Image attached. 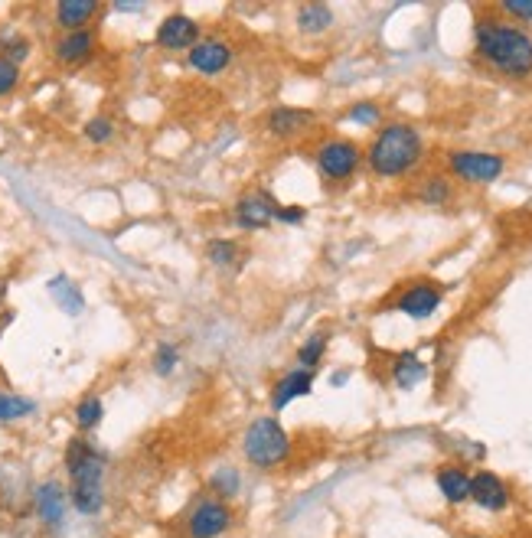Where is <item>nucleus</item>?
Returning a JSON list of instances; mask_svg holds the SVG:
<instances>
[{
    "instance_id": "20e7f679",
    "label": "nucleus",
    "mask_w": 532,
    "mask_h": 538,
    "mask_svg": "<svg viewBox=\"0 0 532 538\" xmlns=\"http://www.w3.org/2000/svg\"><path fill=\"white\" fill-rule=\"evenodd\" d=\"M242 450L255 470H278L291 457V437L278 418L265 415L249 424V431L242 437Z\"/></svg>"
},
{
    "instance_id": "7ed1b4c3",
    "label": "nucleus",
    "mask_w": 532,
    "mask_h": 538,
    "mask_svg": "<svg viewBox=\"0 0 532 538\" xmlns=\"http://www.w3.org/2000/svg\"><path fill=\"white\" fill-rule=\"evenodd\" d=\"M66 470L72 480V509L79 516H98L105 509V457L85 437H72L66 447Z\"/></svg>"
},
{
    "instance_id": "9b49d317",
    "label": "nucleus",
    "mask_w": 532,
    "mask_h": 538,
    "mask_svg": "<svg viewBox=\"0 0 532 538\" xmlns=\"http://www.w3.org/2000/svg\"><path fill=\"white\" fill-rule=\"evenodd\" d=\"M444 300V287L435 281H415L412 287H405L402 297L395 300V310L412 320H428Z\"/></svg>"
},
{
    "instance_id": "72a5a7b5",
    "label": "nucleus",
    "mask_w": 532,
    "mask_h": 538,
    "mask_svg": "<svg viewBox=\"0 0 532 538\" xmlns=\"http://www.w3.org/2000/svg\"><path fill=\"white\" fill-rule=\"evenodd\" d=\"M275 219H278V222H288V225H298V222L307 219V209H304V206H278Z\"/></svg>"
},
{
    "instance_id": "c756f323",
    "label": "nucleus",
    "mask_w": 532,
    "mask_h": 538,
    "mask_svg": "<svg viewBox=\"0 0 532 538\" xmlns=\"http://www.w3.org/2000/svg\"><path fill=\"white\" fill-rule=\"evenodd\" d=\"M0 49H4V56H0V59H7V62H14V66H20V62L27 59V53H30V43L23 40V36H7V40L0 43Z\"/></svg>"
},
{
    "instance_id": "2eb2a0df",
    "label": "nucleus",
    "mask_w": 532,
    "mask_h": 538,
    "mask_svg": "<svg viewBox=\"0 0 532 538\" xmlns=\"http://www.w3.org/2000/svg\"><path fill=\"white\" fill-rule=\"evenodd\" d=\"M98 49V33L89 27V30H72V33H63L53 46L56 59L63 62V66H82V62H89Z\"/></svg>"
},
{
    "instance_id": "c85d7f7f",
    "label": "nucleus",
    "mask_w": 532,
    "mask_h": 538,
    "mask_svg": "<svg viewBox=\"0 0 532 538\" xmlns=\"http://www.w3.org/2000/svg\"><path fill=\"white\" fill-rule=\"evenodd\" d=\"M180 366V353H177V346L173 343H160L157 346V353H154V372L157 375H173Z\"/></svg>"
},
{
    "instance_id": "a878e982",
    "label": "nucleus",
    "mask_w": 532,
    "mask_h": 538,
    "mask_svg": "<svg viewBox=\"0 0 532 538\" xmlns=\"http://www.w3.org/2000/svg\"><path fill=\"white\" fill-rule=\"evenodd\" d=\"M206 258L213 261L216 268H232L239 261V245L232 239H213L206 245Z\"/></svg>"
},
{
    "instance_id": "6ab92c4d",
    "label": "nucleus",
    "mask_w": 532,
    "mask_h": 538,
    "mask_svg": "<svg viewBox=\"0 0 532 538\" xmlns=\"http://www.w3.org/2000/svg\"><path fill=\"white\" fill-rule=\"evenodd\" d=\"M428 375V366L422 359H418L415 353H402V356H395L392 362V379L399 389H415L418 382H422Z\"/></svg>"
},
{
    "instance_id": "f8f14e48",
    "label": "nucleus",
    "mask_w": 532,
    "mask_h": 538,
    "mask_svg": "<svg viewBox=\"0 0 532 538\" xmlns=\"http://www.w3.org/2000/svg\"><path fill=\"white\" fill-rule=\"evenodd\" d=\"M190 69L193 72H200V75H222L229 66H232V46L226 40H219V36H203L200 43H196L190 53Z\"/></svg>"
},
{
    "instance_id": "f257e3e1",
    "label": "nucleus",
    "mask_w": 532,
    "mask_h": 538,
    "mask_svg": "<svg viewBox=\"0 0 532 538\" xmlns=\"http://www.w3.org/2000/svg\"><path fill=\"white\" fill-rule=\"evenodd\" d=\"M477 56L510 79H529L532 75V36L513 20L480 17L474 27Z\"/></svg>"
},
{
    "instance_id": "4468645a",
    "label": "nucleus",
    "mask_w": 532,
    "mask_h": 538,
    "mask_svg": "<svg viewBox=\"0 0 532 538\" xmlns=\"http://www.w3.org/2000/svg\"><path fill=\"white\" fill-rule=\"evenodd\" d=\"M470 503L487 512H503L510 506V486L490 470L470 473Z\"/></svg>"
},
{
    "instance_id": "5701e85b",
    "label": "nucleus",
    "mask_w": 532,
    "mask_h": 538,
    "mask_svg": "<svg viewBox=\"0 0 532 538\" xmlns=\"http://www.w3.org/2000/svg\"><path fill=\"white\" fill-rule=\"evenodd\" d=\"M105 418V405L98 395H85L82 402L76 405V428L79 431H95Z\"/></svg>"
},
{
    "instance_id": "2f4dec72",
    "label": "nucleus",
    "mask_w": 532,
    "mask_h": 538,
    "mask_svg": "<svg viewBox=\"0 0 532 538\" xmlns=\"http://www.w3.org/2000/svg\"><path fill=\"white\" fill-rule=\"evenodd\" d=\"M500 10L506 17H513V20H532V0H503Z\"/></svg>"
},
{
    "instance_id": "1a4fd4ad",
    "label": "nucleus",
    "mask_w": 532,
    "mask_h": 538,
    "mask_svg": "<svg viewBox=\"0 0 532 538\" xmlns=\"http://www.w3.org/2000/svg\"><path fill=\"white\" fill-rule=\"evenodd\" d=\"M200 40H203V27L187 14H170L157 27V46L170 49V53H190Z\"/></svg>"
},
{
    "instance_id": "ddd939ff",
    "label": "nucleus",
    "mask_w": 532,
    "mask_h": 538,
    "mask_svg": "<svg viewBox=\"0 0 532 538\" xmlns=\"http://www.w3.org/2000/svg\"><path fill=\"white\" fill-rule=\"evenodd\" d=\"M33 509H36V516H40V522L46 525V529L59 532V529H63V522H66L69 493H66L56 480H49V483H43V486H36Z\"/></svg>"
},
{
    "instance_id": "b1692460",
    "label": "nucleus",
    "mask_w": 532,
    "mask_h": 538,
    "mask_svg": "<svg viewBox=\"0 0 532 538\" xmlns=\"http://www.w3.org/2000/svg\"><path fill=\"white\" fill-rule=\"evenodd\" d=\"M451 196H454V190L444 177H428V180H422V186H418V199H422L425 206H448Z\"/></svg>"
},
{
    "instance_id": "aec40b11",
    "label": "nucleus",
    "mask_w": 532,
    "mask_h": 538,
    "mask_svg": "<svg viewBox=\"0 0 532 538\" xmlns=\"http://www.w3.org/2000/svg\"><path fill=\"white\" fill-rule=\"evenodd\" d=\"M333 27V10L327 4H304L298 7V30L307 36H317Z\"/></svg>"
},
{
    "instance_id": "4be33fe9",
    "label": "nucleus",
    "mask_w": 532,
    "mask_h": 538,
    "mask_svg": "<svg viewBox=\"0 0 532 538\" xmlns=\"http://www.w3.org/2000/svg\"><path fill=\"white\" fill-rule=\"evenodd\" d=\"M36 411L33 398H23L14 392H0V424H10V421H20Z\"/></svg>"
},
{
    "instance_id": "6e6552de",
    "label": "nucleus",
    "mask_w": 532,
    "mask_h": 538,
    "mask_svg": "<svg viewBox=\"0 0 532 538\" xmlns=\"http://www.w3.org/2000/svg\"><path fill=\"white\" fill-rule=\"evenodd\" d=\"M317 124V115L311 108H291V105H278L268 111L265 118V131L275 141H298L307 131Z\"/></svg>"
},
{
    "instance_id": "dca6fc26",
    "label": "nucleus",
    "mask_w": 532,
    "mask_h": 538,
    "mask_svg": "<svg viewBox=\"0 0 532 538\" xmlns=\"http://www.w3.org/2000/svg\"><path fill=\"white\" fill-rule=\"evenodd\" d=\"M311 389H314V372L311 369H294V372L284 375L281 382H275V389H271V408L284 411L291 402L311 395Z\"/></svg>"
},
{
    "instance_id": "393cba45",
    "label": "nucleus",
    "mask_w": 532,
    "mask_h": 538,
    "mask_svg": "<svg viewBox=\"0 0 532 538\" xmlns=\"http://www.w3.org/2000/svg\"><path fill=\"white\" fill-rule=\"evenodd\" d=\"M209 490H213L222 503L226 499H232V496H239V490H242V477H239V470L235 467H219L216 473H213V480H209Z\"/></svg>"
},
{
    "instance_id": "412c9836",
    "label": "nucleus",
    "mask_w": 532,
    "mask_h": 538,
    "mask_svg": "<svg viewBox=\"0 0 532 538\" xmlns=\"http://www.w3.org/2000/svg\"><path fill=\"white\" fill-rule=\"evenodd\" d=\"M49 294H53V300L66 310V314H72V317L82 314L85 297H82V291L69 278H53V281H49Z\"/></svg>"
},
{
    "instance_id": "39448f33",
    "label": "nucleus",
    "mask_w": 532,
    "mask_h": 538,
    "mask_svg": "<svg viewBox=\"0 0 532 538\" xmlns=\"http://www.w3.org/2000/svg\"><path fill=\"white\" fill-rule=\"evenodd\" d=\"M317 170L327 183H346L356 177V170L363 167V150L360 144L346 141V137H330L317 147Z\"/></svg>"
},
{
    "instance_id": "f03ea898",
    "label": "nucleus",
    "mask_w": 532,
    "mask_h": 538,
    "mask_svg": "<svg viewBox=\"0 0 532 538\" xmlns=\"http://www.w3.org/2000/svg\"><path fill=\"white\" fill-rule=\"evenodd\" d=\"M363 160H366V167L373 170V177H379V180L408 177V173L425 160L422 131H418L415 124H405V121L382 124L373 137V144L366 147Z\"/></svg>"
},
{
    "instance_id": "473e14b6",
    "label": "nucleus",
    "mask_w": 532,
    "mask_h": 538,
    "mask_svg": "<svg viewBox=\"0 0 532 538\" xmlns=\"http://www.w3.org/2000/svg\"><path fill=\"white\" fill-rule=\"evenodd\" d=\"M350 121H353V124H376V121H379V105H373V102L353 105V108H350Z\"/></svg>"
},
{
    "instance_id": "a211bd4d",
    "label": "nucleus",
    "mask_w": 532,
    "mask_h": 538,
    "mask_svg": "<svg viewBox=\"0 0 532 538\" xmlns=\"http://www.w3.org/2000/svg\"><path fill=\"white\" fill-rule=\"evenodd\" d=\"M435 483H438L441 496L448 499L451 506H461V503H467V499H470V473H467L461 464H444V467H438Z\"/></svg>"
},
{
    "instance_id": "9d476101",
    "label": "nucleus",
    "mask_w": 532,
    "mask_h": 538,
    "mask_svg": "<svg viewBox=\"0 0 532 538\" xmlns=\"http://www.w3.org/2000/svg\"><path fill=\"white\" fill-rule=\"evenodd\" d=\"M275 212H278V203L271 199V193L252 190V193H245L239 203H235L232 219H235V225H239V229L258 232V229H268V225L275 222Z\"/></svg>"
},
{
    "instance_id": "cd10ccee",
    "label": "nucleus",
    "mask_w": 532,
    "mask_h": 538,
    "mask_svg": "<svg viewBox=\"0 0 532 538\" xmlns=\"http://www.w3.org/2000/svg\"><path fill=\"white\" fill-rule=\"evenodd\" d=\"M82 131H85V137H89L92 144H108L111 137H115V121L105 118V115H95V118L85 121Z\"/></svg>"
},
{
    "instance_id": "bb28decb",
    "label": "nucleus",
    "mask_w": 532,
    "mask_h": 538,
    "mask_svg": "<svg viewBox=\"0 0 532 538\" xmlns=\"http://www.w3.org/2000/svg\"><path fill=\"white\" fill-rule=\"evenodd\" d=\"M324 353H327V336L324 333H314L311 340H304V346L298 349V366L314 372L317 362L324 359Z\"/></svg>"
},
{
    "instance_id": "7c9ffc66",
    "label": "nucleus",
    "mask_w": 532,
    "mask_h": 538,
    "mask_svg": "<svg viewBox=\"0 0 532 538\" xmlns=\"http://www.w3.org/2000/svg\"><path fill=\"white\" fill-rule=\"evenodd\" d=\"M20 85V66H14V62L0 59V98L10 95Z\"/></svg>"
},
{
    "instance_id": "f3484780",
    "label": "nucleus",
    "mask_w": 532,
    "mask_h": 538,
    "mask_svg": "<svg viewBox=\"0 0 532 538\" xmlns=\"http://www.w3.org/2000/svg\"><path fill=\"white\" fill-rule=\"evenodd\" d=\"M98 14H102V4H98V0H59L56 4V23L63 27V33L89 30V23Z\"/></svg>"
},
{
    "instance_id": "0eeeda50",
    "label": "nucleus",
    "mask_w": 532,
    "mask_h": 538,
    "mask_svg": "<svg viewBox=\"0 0 532 538\" xmlns=\"http://www.w3.org/2000/svg\"><path fill=\"white\" fill-rule=\"evenodd\" d=\"M235 522V512L222 499H200L187 516V538H222Z\"/></svg>"
},
{
    "instance_id": "423d86ee",
    "label": "nucleus",
    "mask_w": 532,
    "mask_h": 538,
    "mask_svg": "<svg viewBox=\"0 0 532 538\" xmlns=\"http://www.w3.org/2000/svg\"><path fill=\"white\" fill-rule=\"evenodd\" d=\"M448 167L461 183L487 186L503 177L506 160L500 154H490V150H454V154H448Z\"/></svg>"
}]
</instances>
